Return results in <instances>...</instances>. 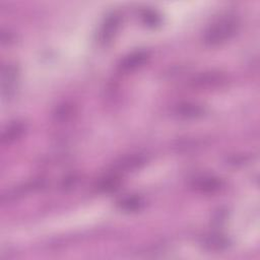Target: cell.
I'll return each instance as SVG.
<instances>
[{"label":"cell","instance_id":"obj_4","mask_svg":"<svg viewBox=\"0 0 260 260\" xmlns=\"http://www.w3.org/2000/svg\"><path fill=\"white\" fill-rule=\"evenodd\" d=\"M118 24H119V19L116 16H112L107 20L102 32H101V38H102L103 41H108L112 38L113 34L116 32Z\"/></svg>","mask_w":260,"mask_h":260},{"label":"cell","instance_id":"obj_3","mask_svg":"<svg viewBox=\"0 0 260 260\" xmlns=\"http://www.w3.org/2000/svg\"><path fill=\"white\" fill-rule=\"evenodd\" d=\"M147 59V54L144 52H137L135 54L130 55L123 60L121 67L125 70H131L142 64Z\"/></svg>","mask_w":260,"mask_h":260},{"label":"cell","instance_id":"obj_5","mask_svg":"<svg viewBox=\"0 0 260 260\" xmlns=\"http://www.w3.org/2000/svg\"><path fill=\"white\" fill-rule=\"evenodd\" d=\"M139 199L137 198H129L127 201L123 202V208L128 210H134L139 207Z\"/></svg>","mask_w":260,"mask_h":260},{"label":"cell","instance_id":"obj_2","mask_svg":"<svg viewBox=\"0 0 260 260\" xmlns=\"http://www.w3.org/2000/svg\"><path fill=\"white\" fill-rule=\"evenodd\" d=\"M18 79V70L13 65H6L2 67V95L3 97H10L16 88Z\"/></svg>","mask_w":260,"mask_h":260},{"label":"cell","instance_id":"obj_1","mask_svg":"<svg viewBox=\"0 0 260 260\" xmlns=\"http://www.w3.org/2000/svg\"><path fill=\"white\" fill-rule=\"evenodd\" d=\"M238 26L239 23L236 18L227 16L210 26L205 35V42L209 45H218L232 37L237 32Z\"/></svg>","mask_w":260,"mask_h":260}]
</instances>
